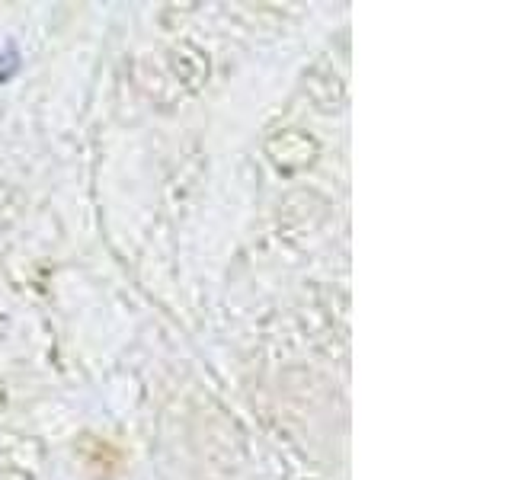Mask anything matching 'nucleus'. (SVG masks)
Returning a JSON list of instances; mask_svg holds the SVG:
<instances>
[{"label": "nucleus", "mask_w": 512, "mask_h": 480, "mask_svg": "<svg viewBox=\"0 0 512 480\" xmlns=\"http://www.w3.org/2000/svg\"><path fill=\"white\" fill-rule=\"evenodd\" d=\"M20 71V52H16V45L7 42V48L0 52V84H7L13 80V74Z\"/></svg>", "instance_id": "nucleus-1"}]
</instances>
